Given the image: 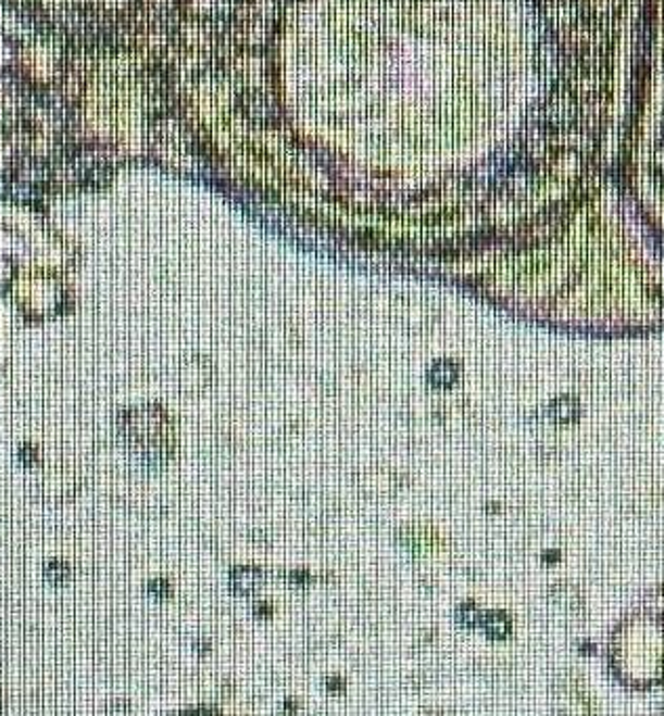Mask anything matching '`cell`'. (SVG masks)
I'll list each match as a JSON object with an SVG mask.
<instances>
[{"mask_svg":"<svg viewBox=\"0 0 664 716\" xmlns=\"http://www.w3.org/2000/svg\"><path fill=\"white\" fill-rule=\"evenodd\" d=\"M45 576L53 585H65L72 578V567L64 561H51L45 565Z\"/></svg>","mask_w":664,"mask_h":716,"instance_id":"obj_2","label":"cell"},{"mask_svg":"<svg viewBox=\"0 0 664 716\" xmlns=\"http://www.w3.org/2000/svg\"><path fill=\"white\" fill-rule=\"evenodd\" d=\"M17 456H20V461H22L26 467H33V465H36V463L40 461V452H38V448L33 445V443H26V445H22Z\"/></svg>","mask_w":664,"mask_h":716,"instance_id":"obj_3","label":"cell"},{"mask_svg":"<svg viewBox=\"0 0 664 716\" xmlns=\"http://www.w3.org/2000/svg\"><path fill=\"white\" fill-rule=\"evenodd\" d=\"M76 488L78 481L74 479V473L64 468V465H53L42 473L40 479H36L38 494L51 502H64L67 497H74Z\"/></svg>","mask_w":664,"mask_h":716,"instance_id":"obj_1","label":"cell"}]
</instances>
